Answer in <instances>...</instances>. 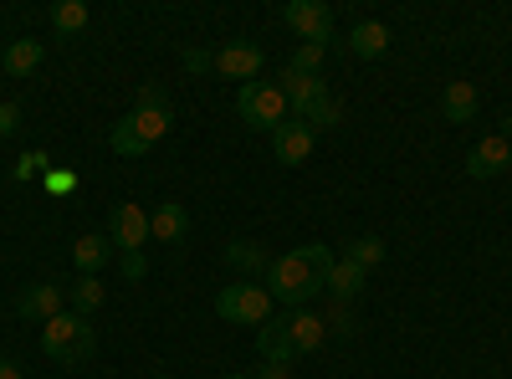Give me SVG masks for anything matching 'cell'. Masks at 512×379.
Listing matches in <instances>:
<instances>
[{"mask_svg":"<svg viewBox=\"0 0 512 379\" xmlns=\"http://www.w3.org/2000/svg\"><path fill=\"white\" fill-rule=\"evenodd\" d=\"M236 108H241V118L251 123V129H267V134H277L287 123V98H282L277 82H241Z\"/></svg>","mask_w":512,"mask_h":379,"instance_id":"4","label":"cell"},{"mask_svg":"<svg viewBox=\"0 0 512 379\" xmlns=\"http://www.w3.org/2000/svg\"><path fill=\"white\" fill-rule=\"evenodd\" d=\"M323 287L333 292V303H354L359 292H364V267H354L349 257H338L333 267H328V277H323Z\"/></svg>","mask_w":512,"mask_h":379,"instance_id":"16","label":"cell"},{"mask_svg":"<svg viewBox=\"0 0 512 379\" xmlns=\"http://www.w3.org/2000/svg\"><path fill=\"white\" fill-rule=\"evenodd\" d=\"M338 118H344V103H338V98L328 93V98H318L303 118H297V123H308V129L318 134V129H338Z\"/></svg>","mask_w":512,"mask_h":379,"instance_id":"22","label":"cell"},{"mask_svg":"<svg viewBox=\"0 0 512 379\" xmlns=\"http://www.w3.org/2000/svg\"><path fill=\"white\" fill-rule=\"evenodd\" d=\"M477 108H482V98H477L472 82H446V93H441V113H446V123H472Z\"/></svg>","mask_w":512,"mask_h":379,"instance_id":"17","label":"cell"},{"mask_svg":"<svg viewBox=\"0 0 512 379\" xmlns=\"http://www.w3.org/2000/svg\"><path fill=\"white\" fill-rule=\"evenodd\" d=\"M512 164V144H507V134H487L472 154H466V175L472 180H492V175H502Z\"/></svg>","mask_w":512,"mask_h":379,"instance_id":"8","label":"cell"},{"mask_svg":"<svg viewBox=\"0 0 512 379\" xmlns=\"http://www.w3.org/2000/svg\"><path fill=\"white\" fill-rule=\"evenodd\" d=\"M349 52L354 57H384V52H390V26H384V21H359L349 31Z\"/></svg>","mask_w":512,"mask_h":379,"instance_id":"18","label":"cell"},{"mask_svg":"<svg viewBox=\"0 0 512 379\" xmlns=\"http://www.w3.org/2000/svg\"><path fill=\"white\" fill-rule=\"evenodd\" d=\"M41 164H47V154H41V149H26V154H21V164H16V180H31V175H47V170H41Z\"/></svg>","mask_w":512,"mask_h":379,"instance_id":"28","label":"cell"},{"mask_svg":"<svg viewBox=\"0 0 512 379\" xmlns=\"http://www.w3.org/2000/svg\"><path fill=\"white\" fill-rule=\"evenodd\" d=\"M282 21L303 41H318V47L333 41V11L323 6V0H292V6H282Z\"/></svg>","mask_w":512,"mask_h":379,"instance_id":"6","label":"cell"},{"mask_svg":"<svg viewBox=\"0 0 512 379\" xmlns=\"http://www.w3.org/2000/svg\"><path fill=\"white\" fill-rule=\"evenodd\" d=\"M256 379H292L287 364H267V369H256Z\"/></svg>","mask_w":512,"mask_h":379,"instance_id":"32","label":"cell"},{"mask_svg":"<svg viewBox=\"0 0 512 379\" xmlns=\"http://www.w3.org/2000/svg\"><path fill=\"white\" fill-rule=\"evenodd\" d=\"M16 313H21V318H36V323H52V318L62 313V287H52V282L26 287L21 298H16Z\"/></svg>","mask_w":512,"mask_h":379,"instance_id":"12","label":"cell"},{"mask_svg":"<svg viewBox=\"0 0 512 379\" xmlns=\"http://www.w3.org/2000/svg\"><path fill=\"white\" fill-rule=\"evenodd\" d=\"M169 123H175V108H169L164 88L144 82L139 98H134V108H128V113L113 123L108 144H113V154H123V159H139V154H149V149L169 134Z\"/></svg>","mask_w":512,"mask_h":379,"instance_id":"2","label":"cell"},{"mask_svg":"<svg viewBox=\"0 0 512 379\" xmlns=\"http://www.w3.org/2000/svg\"><path fill=\"white\" fill-rule=\"evenodd\" d=\"M226 379H246V374H226Z\"/></svg>","mask_w":512,"mask_h":379,"instance_id":"35","label":"cell"},{"mask_svg":"<svg viewBox=\"0 0 512 379\" xmlns=\"http://www.w3.org/2000/svg\"><path fill=\"white\" fill-rule=\"evenodd\" d=\"M313 129H308V123H282V129L272 134V154H277V164H292V170H297V164H308V154H313Z\"/></svg>","mask_w":512,"mask_h":379,"instance_id":"11","label":"cell"},{"mask_svg":"<svg viewBox=\"0 0 512 379\" xmlns=\"http://www.w3.org/2000/svg\"><path fill=\"white\" fill-rule=\"evenodd\" d=\"M52 26L62 36H77L82 26H88V6H82V0H62V6H52Z\"/></svg>","mask_w":512,"mask_h":379,"instance_id":"24","label":"cell"},{"mask_svg":"<svg viewBox=\"0 0 512 379\" xmlns=\"http://www.w3.org/2000/svg\"><path fill=\"white\" fill-rule=\"evenodd\" d=\"M323 323H328V328H338V333H354V328H359V323H354V313H349V303H333V313H328Z\"/></svg>","mask_w":512,"mask_h":379,"instance_id":"29","label":"cell"},{"mask_svg":"<svg viewBox=\"0 0 512 379\" xmlns=\"http://www.w3.org/2000/svg\"><path fill=\"white\" fill-rule=\"evenodd\" d=\"M349 262L364 267V272L379 267V262H384V241H379V236H359V241H349Z\"/></svg>","mask_w":512,"mask_h":379,"instance_id":"25","label":"cell"},{"mask_svg":"<svg viewBox=\"0 0 512 379\" xmlns=\"http://www.w3.org/2000/svg\"><path fill=\"white\" fill-rule=\"evenodd\" d=\"M216 313L226 323H246V328H262L272 318V292L256 287V282H236V287H221L216 298Z\"/></svg>","mask_w":512,"mask_h":379,"instance_id":"5","label":"cell"},{"mask_svg":"<svg viewBox=\"0 0 512 379\" xmlns=\"http://www.w3.org/2000/svg\"><path fill=\"white\" fill-rule=\"evenodd\" d=\"M41 349H47L62 369H82L98 354V333L82 313H57L52 323H41Z\"/></svg>","mask_w":512,"mask_h":379,"instance_id":"3","label":"cell"},{"mask_svg":"<svg viewBox=\"0 0 512 379\" xmlns=\"http://www.w3.org/2000/svg\"><path fill=\"white\" fill-rule=\"evenodd\" d=\"M210 67H216L221 77H236V82H256V72H262V47L231 41V47H221L216 57H210Z\"/></svg>","mask_w":512,"mask_h":379,"instance_id":"9","label":"cell"},{"mask_svg":"<svg viewBox=\"0 0 512 379\" xmlns=\"http://www.w3.org/2000/svg\"><path fill=\"white\" fill-rule=\"evenodd\" d=\"M323 52H328V47H318V41H303V47H297V57H292L287 67H292V72H308V77H318Z\"/></svg>","mask_w":512,"mask_h":379,"instance_id":"26","label":"cell"},{"mask_svg":"<svg viewBox=\"0 0 512 379\" xmlns=\"http://www.w3.org/2000/svg\"><path fill=\"white\" fill-rule=\"evenodd\" d=\"M287 333H292V349H297V354H313V349L328 339V323H323L318 313H292V318H287Z\"/></svg>","mask_w":512,"mask_h":379,"instance_id":"19","label":"cell"},{"mask_svg":"<svg viewBox=\"0 0 512 379\" xmlns=\"http://www.w3.org/2000/svg\"><path fill=\"white\" fill-rule=\"evenodd\" d=\"M108 241H113L118 251H139V246L149 241V210H144V205H134V200L113 205V221H108Z\"/></svg>","mask_w":512,"mask_h":379,"instance_id":"7","label":"cell"},{"mask_svg":"<svg viewBox=\"0 0 512 379\" xmlns=\"http://www.w3.org/2000/svg\"><path fill=\"white\" fill-rule=\"evenodd\" d=\"M338 257L323 246V241H308V246H297L287 251V257H277L267 267V292H272V303H287V308H303L313 292H323V277Z\"/></svg>","mask_w":512,"mask_h":379,"instance_id":"1","label":"cell"},{"mask_svg":"<svg viewBox=\"0 0 512 379\" xmlns=\"http://www.w3.org/2000/svg\"><path fill=\"white\" fill-rule=\"evenodd\" d=\"M144 272H149V262H144V251H123V277H128V282H139Z\"/></svg>","mask_w":512,"mask_h":379,"instance_id":"31","label":"cell"},{"mask_svg":"<svg viewBox=\"0 0 512 379\" xmlns=\"http://www.w3.org/2000/svg\"><path fill=\"white\" fill-rule=\"evenodd\" d=\"M103 298H108V292H103L98 277H77V282H72V308H77L82 318H88L93 308H103Z\"/></svg>","mask_w":512,"mask_h":379,"instance_id":"23","label":"cell"},{"mask_svg":"<svg viewBox=\"0 0 512 379\" xmlns=\"http://www.w3.org/2000/svg\"><path fill=\"white\" fill-rule=\"evenodd\" d=\"M21 129V108L16 103H0V139H11Z\"/></svg>","mask_w":512,"mask_h":379,"instance_id":"30","label":"cell"},{"mask_svg":"<svg viewBox=\"0 0 512 379\" xmlns=\"http://www.w3.org/2000/svg\"><path fill=\"white\" fill-rule=\"evenodd\" d=\"M185 67H190V72H205V67H210V52H185Z\"/></svg>","mask_w":512,"mask_h":379,"instance_id":"33","label":"cell"},{"mask_svg":"<svg viewBox=\"0 0 512 379\" xmlns=\"http://www.w3.org/2000/svg\"><path fill=\"white\" fill-rule=\"evenodd\" d=\"M36 67H41V41L36 36H16L6 47V72L11 77H31Z\"/></svg>","mask_w":512,"mask_h":379,"instance_id":"20","label":"cell"},{"mask_svg":"<svg viewBox=\"0 0 512 379\" xmlns=\"http://www.w3.org/2000/svg\"><path fill=\"white\" fill-rule=\"evenodd\" d=\"M277 88H282V98H287V108H297V118H303L318 98H328V82L323 77H308V72H292V67H282V77H277Z\"/></svg>","mask_w":512,"mask_h":379,"instance_id":"10","label":"cell"},{"mask_svg":"<svg viewBox=\"0 0 512 379\" xmlns=\"http://www.w3.org/2000/svg\"><path fill=\"white\" fill-rule=\"evenodd\" d=\"M226 262L241 267V272H267V267H272L267 251L256 246V241H231V246H226Z\"/></svg>","mask_w":512,"mask_h":379,"instance_id":"21","label":"cell"},{"mask_svg":"<svg viewBox=\"0 0 512 379\" xmlns=\"http://www.w3.org/2000/svg\"><path fill=\"white\" fill-rule=\"evenodd\" d=\"M149 236H154V241H164V246H180V241L190 236V216H185V205H175V200L154 205V216H149Z\"/></svg>","mask_w":512,"mask_h":379,"instance_id":"13","label":"cell"},{"mask_svg":"<svg viewBox=\"0 0 512 379\" xmlns=\"http://www.w3.org/2000/svg\"><path fill=\"white\" fill-rule=\"evenodd\" d=\"M113 251H118V246H113L108 236H98V231H93V236H77L72 262H77V272H82V277H98V267H108V262H113Z\"/></svg>","mask_w":512,"mask_h":379,"instance_id":"15","label":"cell"},{"mask_svg":"<svg viewBox=\"0 0 512 379\" xmlns=\"http://www.w3.org/2000/svg\"><path fill=\"white\" fill-rule=\"evenodd\" d=\"M41 185H47L52 195H72L77 190V175L72 170H47V175H41Z\"/></svg>","mask_w":512,"mask_h":379,"instance_id":"27","label":"cell"},{"mask_svg":"<svg viewBox=\"0 0 512 379\" xmlns=\"http://www.w3.org/2000/svg\"><path fill=\"white\" fill-rule=\"evenodd\" d=\"M256 354H262L267 364H292V333H287V318H267L262 328H256Z\"/></svg>","mask_w":512,"mask_h":379,"instance_id":"14","label":"cell"},{"mask_svg":"<svg viewBox=\"0 0 512 379\" xmlns=\"http://www.w3.org/2000/svg\"><path fill=\"white\" fill-rule=\"evenodd\" d=\"M0 379H21V364H11V359H0Z\"/></svg>","mask_w":512,"mask_h":379,"instance_id":"34","label":"cell"}]
</instances>
